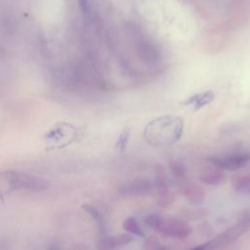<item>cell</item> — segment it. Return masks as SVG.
<instances>
[{"label":"cell","instance_id":"cell-1","mask_svg":"<svg viewBox=\"0 0 250 250\" xmlns=\"http://www.w3.org/2000/svg\"><path fill=\"white\" fill-rule=\"evenodd\" d=\"M184 122L179 116H161L151 120L144 129L146 140L153 146L172 145L181 138Z\"/></svg>","mask_w":250,"mask_h":250},{"label":"cell","instance_id":"cell-2","mask_svg":"<svg viewBox=\"0 0 250 250\" xmlns=\"http://www.w3.org/2000/svg\"><path fill=\"white\" fill-rule=\"evenodd\" d=\"M44 179L29 173L15 170L0 172V198L17 191L39 192L47 188Z\"/></svg>","mask_w":250,"mask_h":250},{"label":"cell","instance_id":"cell-3","mask_svg":"<svg viewBox=\"0 0 250 250\" xmlns=\"http://www.w3.org/2000/svg\"><path fill=\"white\" fill-rule=\"evenodd\" d=\"M144 223L166 237L183 239L188 237L192 231L191 227L187 222L178 219H165L158 214L145 216Z\"/></svg>","mask_w":250,"mask_h":250},{"label":"cell","instance_id":"cell-4","mask_svg":"<svg viewBox=\"0 0 250 250\" xmlns=\"http://www.w3.org/2000/svg\"><path fill=\"white\" fill-rule=\"evenodd\" d=\"M249 227H250V214L245 213L236 224L229 227V229L221 232L218 236L207 241L206 243L195 246L194 249H199V250L206 249V248L212 249L221 245L229 244L236 240L239 236H241L249 229Z\"/></svg>","mask_w":250,"mask_h":250},{"label":"cell","instance_id":"cell-5","mask_svg":"<svg viewBox=\"0 0 250 250\" xmlns=\"http://www.w3.org/2000/svg\"><path fill=\"white\" fill-rule=\"evenodd\" d=\"M208 161L219 169L235 171L244 167L250 161V153L233 152L221 156H211L208 158Z\"/></svg>","mask_w":250,"mask_h":250},{"label":"cell","instance_id":"cell-6","mask_svg":"<svg viewBox=\"0 0 250 250\" xmlns=\"http://www.w3.org/2000/svg\"><path fill=\"white\" fill-rule=\"evenodd\" d=\"M154 188L153 183L146 178L135 179L131 182L123 185L119 192L121 195L125 197H136V196H144L150 193Z\"/></svg>","mask_w":250,"mask_h":250},{"label":"cell","instance_id":"cell-7","mask_svg":"<svg viewBox=\"0 0 250 250\" xmlns=\"http://www.w3.org/2000/svg\"><path fill=\"white\" fill-rule=\"evenodd\" d=\"M179 191L192 204H200L205 198V192L202 188L194 183L183 184L180 186Z\"/></svg>","mask_w":250,"mask_h":250},{"label":"cell","instance_id":"cell-8","mask_svg":"<svg viewBox=\"0 0 250 250\" xmlns=\"http://www.w3.org/2000/svg\"><path fill=\"white\" fill-rule=\"evenodd\" d=\"M214 97H215L214 92L211 91V90H208V91H205L203 93L195 94V95L189 97L188 100L184 101L182 104L184 105L192 104L194 110H198L201 107H203L204 105L210 104L214 100Z\"/></svg>","mask_w":250,"mask_h":250},{"label":"cell","instance_id":"cell-9","mask_svg":"<svg viewBox=\"0 0 250 250\" xmlns=\"http://www.w3.org/2000/svg\"><path fill=\"white\" fill-rule=\"evenodd\" d=\"M139 57L146 63H154L158 60V53L155 47L148 41H141L138 44Z\"/></svg>","mask_w":250,"mask_h":250},{"label":"cell","instance_id":"cell-10","mask_svg":"<svg viewBox=\"0 0 250 250\" xmlns=\"http://www.w3.org/2000/svg\"><path fill=\"white\" fill-rule=\"evenodd\" d=\"M198 178L205 185L216 186L225 180V175L220 169H206L199 174Z\"/></svg>","mask_w":250,"mask_h":250},{"label":"cell","instance_id":"cell-11","mask_svg":"<svg viewBox=\"0 0 250 250\" xmlns=\"http://www.w3.org/2000/svg\"><path fill=\"white\" fill-rule=\"evenodd\" d=\"M134 240V236L132 233H121L113 237H105L103 240V247L104 248H116L119 246H124L129 244L131 241Z\"/></svg>","mask_w":250,"mask_h":250},{"label":"cell","instance_id":"cell-12","mask_svg":"<svg viewBox=\"0 0 250 250\" xmlns=\"http://www.w3.org/2000/svg\"><path fill=\"white\" fill-rule=\"evenodd\" d=\"M232 188L240 193H250V175H235L231 179Z\"/></svg>","mask_w":250,"mask_h":250},{"label":"cell","instance_id":"cell-13","mask_svg":"<svg viewBox=\"0 0 250 250\" xmlns=\"http://www.w3.org/2000/svg\"><path fill=\"white\" fill-rule=\"evenodd\" d=\"M122 227L123 229L127 231L132 233L133 235H137L140 237H144L145 233L138 223L137 219L134 217H127L123 222H122Z\"/></svg>","mask_w":250,"mask_h":250},{"label":"cell","instance_id":"cell-14","mask_svg":"<svg viewBox=\"0 0 250 250\" xmlns=\"http://www.w3.org/2000/svg\"><path fill=\"white\" fill-rule=\"evenodd\" d=\"M83 208L86 210L87 213H89L94 218V220L97 222V224H98V226L100 228L101 232L104 233V219H103L101 213L96 208H94L93 206L84 205Z\"/></svg>","mask_w":250,"mask_h":250},{"label":"cell","instance_id":"cell-15","mask_svg":"<svg viewBox=\"0 0 250 250\" xmlns=\"http://www.w3.org/2000/svg\"><path fill=\"white\" fill-rule=\"evenodd\" d=\"M174 200L173 194L168 190V188L163 189L158 191V196H157V203L161 207H167L170 205Z\"/></svg>","mask_w":250,"mask_h":250},{"label":"cell","instance_id":"cell-16","mask_svg":"<svg viewBox=\"0 0 250 250\" xmlns=\"http://www.w3.org/2000/svg\"><path fill=\"white\" fill-rule=\"evenodd\" d=\"M169 168L171 173L176 178H183L186 174V168L184 164L177 160H171L169 162Z\"/></svg>","mask_w":250,"mask_h":250},{"label":"cell","instance_id":"cell-17","mask_svg":"<svg viewBox=\"0 0 250 250\" xmlns=\"http://www.w3.org/2000/svg\"><path fill=\"white\" fill-rule=\"evenodd\" d=\"M129 138H130V129L129 128H125L121 134L119 135L118 139H117V142H116V148L119 150V151H123L128 144V141H129Z\"/></svg>","mask_w":250,"mask_h":250},{"label":"cell","instance_id":"cell-18","mask_svg":"<svg viewBox=\"0 0 250 250\" xmlns=\"http://www.w3.org/2000/svg\"><path fill=\"white\" fill-rule=\"evenodd\" d=\"M143 247L146 248V249H159V248H162V246L160 245V243H159V241L156 237L147 238Z\"/></svg>","mask_w":250,"mask_h":250},{"label":"cell","instance_id":"cell-19","mask_svg":"<svg viewBox=\"0 0 250 250\" xmlns=\"http://www.w3.org/2000/svg\"><path fill=\"white\" fill-rule=\"evenodd\" d=\"M79 1V4L81 6V8L84 10V11H87L88 8H89V2L88 0H78Z\"/></svg>","mask_w":250,"mask_h":250}]
</instances>
